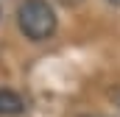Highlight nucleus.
Masks as SVG:
<instances>
[{"label": "nucleus", "mask_w": 120, "mask_h": 117, "mask_svg": "<svg viewBox=\"0 0 120 117\" xmlns=\"http://www.w3.org/2000/svg\"><path fill=\"white\" fill-rule=\"evenodd\" d=\"M17 25L31 42H45L56 33V11L48 0H22L17 6Z\"/></svg>", "instance_id": "obj_1"}, {"label": "nucleus", "mask_w": 120, "mask_h": 117, "mask_svg": "<svg viewBox=\"0 0 120 117\" xmlns=\"http://www.w3.org/2000/svg\"><path fill=\"white\" fill-rule=\"evenodd\" d=\"M106 3H112V6H117V8H120V0H106Z\"/></svg>", "instance_id": "obj_4"}, {"label": "nucleus", "mask_w": 120, "mask_h": 117, "mask_svg": "<svg viewBox=\"0 0 120 117\" xmlns=\"http://www.w3.org/2000/svg\"><path fill=\"white\" fill-rule=\"evenodd\" d=\"M61 6H67V8H75V6H81L84 0H59Z\"/></svg>", "instance_id": "obj_3"}, {"label": "nucleus", "mask_w": 120, "mask_h": 117, "mask_svg": "<svg viewBox=\"0 0 120 117\" xmlns=\"http://www.w3.org/2000/svg\"><path fill=\"white\" fill-rule=\"evenodd\" d=\"M25 112V100L22 95L11 92V89H0V114L3 117H17Z\"/></svg>", "instance_id": "obj_2"}]
</instances>
